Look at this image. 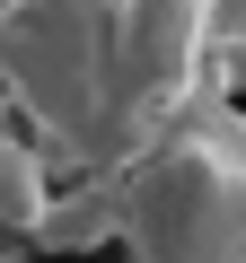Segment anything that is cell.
<instances>
[{
	"instance_id": "obj_1",
	"label": "cell",
	"mask_w": 246,
	"mask_h": 263,
	"mask_svg": "<svg viewBox=\"0 0 246 263\" xmlns=\"http://www.w3.org/2000/svg\"><path fill=\"white\" fill-rule=\"evenodd\" d=\"M132 263H246V97H211L114 167Z\"/></svg>"
},
{
	"instance_id": "obj_2",
	"label": "cell",
	"mask_w": 246,
	"mask_h": 263,
	"mask_svg": "<svg viewBox=\"0 0 246 263\" xmlns=\"http://www.w3.org/2000/svg\"><path fill=\"white\" fill-rule=\"evenodd\" d=\"M0 97L71 167H106L114 0H0Z\"/></svg>"
},
{
	"instance_id": "obj_3",
	"label": "cell",
	"mask_w": 246,
	"mask_h": 263,
	"mask_svg": "<svg viewBox=\"0 0 246 263\" xmlns=\"http://www.w3.org/2000/svg\"><path fill=\"white\" fill-rule=\"evenodd\" d=\"M9 123H18V114H9V97H0V132H9Z\"/></svg>"
}]
</instances>
